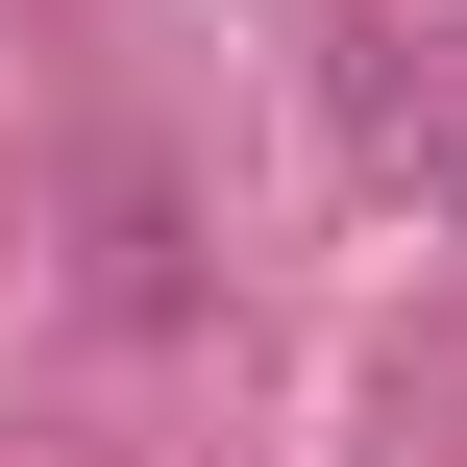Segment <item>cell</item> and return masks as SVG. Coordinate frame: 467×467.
Here are the masks:
<instances>
[{
	"label": "cell",
	"instance_id": "6da1fadb",
	"mask_svg": "<svg viewBox=\"0 0 467 467\" xmlns=\"http://www.w3.org/2000/svg\"><path fill=\"white\" fill-rule=\"evenodd\" d=\"M419 172H443V197H467V74H443V99H419Z\"/></svg>",
	"mask_w": 467,
	"mask_h": 467
}]
</instances>
